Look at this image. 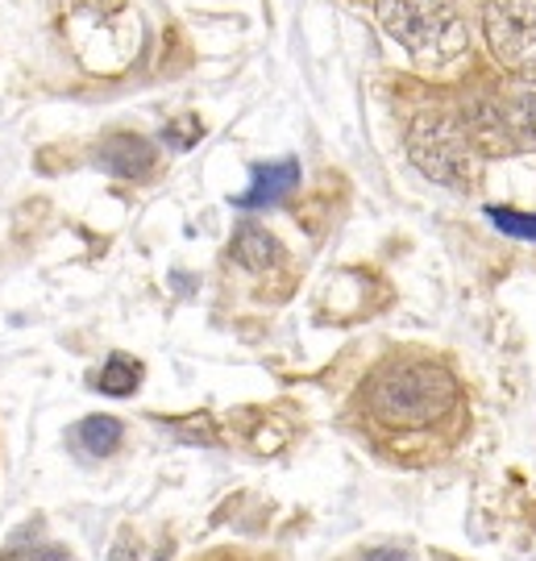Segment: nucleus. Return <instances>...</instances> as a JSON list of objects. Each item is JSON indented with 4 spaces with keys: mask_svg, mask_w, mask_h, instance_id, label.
Here are the masks:
<instances>
[{
    "mask_svg": "<svg viewBox=\"0 0 536 561\" xmlns=\"http://www.w3.org/2000/svg\"><path fill=\"white\" fill-rule=\"evenodd\" d=\"M461 408L454 370L437 358H387L366 379V412L378 428L412 437L449 424Z\"/></svg>",
    "mask_w": 536,
    "mask_h": 561,
    "instance_id": "f257e3e1",
    "label": "nucleus"
},
{
    "mask_svg": "<svg viewBox=\"0 0 536 561\" xmlns=\"http://www.w3.org/2000/svg\"><path fill=\"white\" fill-rule=\"evenodd\" d=\"M378 21L420 59H454L466 46L457 0H378Z\"/></svg>",
    "mask_w": 536,
    "mask_h": 561,
    "instance_id": "f03ea898",
    "label": "nucleus"
},
{
    "mask_svg": "<svg viewBox=\"0 0 536 561\" xmlns=\"http://www.w3.org/2000/svg\"><path fill=\"white\" fill-rule=\"evenodd\" d=\"M408 154L429 180L445 183V187H466L475 180V159L470 146L461 138L454 121H445L441 113H420L408 129Z\"/></svg>",
    "mask_w": 536,
    "mask_h": 561,
    "instance_id": "7ed1b4c3",
    "label": "nucleus"
},
{
    "mask_svg": "<svg viewBox=\"0 0 536 561\" xmlns=\"http://www.w3.org/2000/svg\"><path fill=\"white\" fill-rule=\"evenodd\" d=\"M482 30L495 59L524 83H536V0H487Z\"/></svg>",
    "mask_w": 536,
    "mask_h": 561,
    "instance_id": "20e7f679",
    "label": "nucleus"
},
{
    "mask_svg": "<svg viewBox=\"0 0 536 561\" xmlns=\"http://www.w3.org/2000/svg\"><path fill=\"white\" fill-rule=\"evenodd\" d=\"M299 183V162L283 159V162H259L254 171H250V187L241 192V196H233V204L238 208H246V213H254V208H271V204H278L283 196H292Z\"/></svg>",
    "mask_w": 536,
    "mask_h": 561,
    "instance_id": "39448f33",
    "label": "nucleus"
},
{
    "mask_svg": "<svg viewBox=\"0 0 536 561\" xmlns=\"http://www.w3.org/2000/svg\"><path fill=\"white\" fill-rule=\"evenodd\" d=\"M96 159L113 175H146L150 162H155V150H150V141L134 138V134H113L96 146Z\"/></svg>",
    "mask_w": 536,
    "mask_h": 561,
    "instance_id": "423d86ee",
    "label": "nucleus"
},
{
    "mask_svg": "<svg viewBox=\"0 0 536 561\" xmlns=\"http://www.w3.org/2000/svg\"><path fill=\"white\" fill-rule=\"evenodd\" d=\"M233 259H238L241 266H250V271H266V266H275V262L283 259V250H278V241L271 238L266 229L246 225L238 233V241H233Z\"/></svg>",
    "mask_w": 536,
    "mask_h": 561,
    "instance_id": "0eeeda50",
    "label": "nucleus"
},
{
    "mask_svg": "<svg viewBox=\"0 0 536 561\" xmlns=\"http://www.w3.org/2000/svg\"><path fill=\"white\" fill-rule=\"evenodd\" d=\"M76 442H80L88 454L104 458V454H113L121 445V421H113V416H88V421L76 428Z\"/></svg>",
    "mask_w": 536,
    "mask_h": 561,
    "instance_id": "6e6552de",
    "label": "nucleus"
},
{
    "mask_svg": "<svg viewBox=\"0 0 536 561\" xmlns=\"http://www.w3.org/2000/svg\"><path fill=\"white\" fill-rule=\"evenodd\" d=\"M141 379V366L129 358H121V354H113V358L104 362V370L96 375V387L104 391V396H129L134 387H138Z\"/></svg>",
    "mask_w": 536,
    "mask_h": 561,
    "instance_id": "1a4fd4ad",
    "label": "nucleus"
},
{
    "mask_svg": "<svg viewBox=\"0 0 536 561\" xmlns=\"http://www.w3.org/2000/svg\"><path fill=\"white\" fill-rule=\"evenodd\" d=\"M487 221L495 225L499 233H508V238H520V241H536V213H516V208H487Z\"/></svg>",
    "mask_w": 536,
    "mask_h": 561,
    "instance_id": "9d476101",
    "label": "nucleus"
},
{
    "mask_svg": "<svg viewBox=\"0 0 536 561\" xmlns=\"http://www.w3.org/2000/svg\"><path fill=\"white\" fill-rule=\"evenodd\" d=\"M357 561H417V553H408V549H370L366 558Z\"/></svg>",
    "mask_w": 536,
    "mask_h": 561,
    "instance_id": "9b49d317",
    "label": "nucleus"
},
{
    "mask_svg": "<svg viewBox=\"0 0 536 561\" xmlns=\"http://www.w3.org/2000/svg\"><path fill=\"white\" fill-rule=\"evenodd\" d=\"M220 561H233V558H220Z\"/></svg>",
    "mask_w": 536,
    "mask_h": 561,
    "instance_id": "f8f14e48",
    "label": "nucleus"
}]
</instances>
